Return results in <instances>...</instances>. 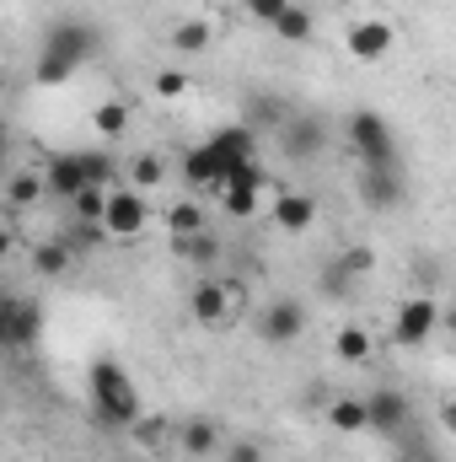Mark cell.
Listing matches in <instances>:
<instances>
[{
	"instance_id": "1",
	"label": "cell",
	"mask_w": 456,
	"mask_h": 462,
	"mask_svg": "<svg viewBox=\"0 0 456 462\" xmlns=\"http://www.w3.org/2000/svg\"><path fill=\"white\" fill-rule=\"evenodd\" d=\"M92 403L108 425H134L140 420V387L118 360H92Z\"/></svg>"
},
{
	"instance_id": "2",
	"label": "cell",
	"mask_w": 456,
	"mask_h": 462,
	"mask_svg": "<svg viewBox=\"0 0 456 462\" xmlns=\"http://www.w3.org/2000/svg\"><path fill=\"white\" fill-rule=\"evenodd\" d=\"M343 140H349V151H354L365 167H392V156H397L392 124H387L381 114H370V108L349 114V124H343Z\"/></svg>"
},
{
	"instance_id": "3",
	"label": "cell",
	"mask_w": 456,
	"mask_h": 462,
	"mask_svg": "<svg viewBox=\"0 0 456 462\" xmlns=\"http://www.w3.org/2000/svg\"><path fill=\"white\" fill-rule=\"evenodd\" d=\"M441 323H446V307H441L435 296H408V301L397 307V323H392V339H397V345H408V349H414V345H424V339H430V334H435Z\"/></svg>"
},
{
	"instance_id": "4",
	"label": "cell",
	"mask_w": 456,
	"mask_h": 462,
	"mask_svg": "<svg viewBox=\"0 0 456 462\" xmlns=\"http://www.w3.org/2000/svg\"><path fill=\"white\" fill-rule=\"evenodd\" d=\"M392 43H397V32H392L387 16H360V22H349V32H343V49H349V60H360V65L387 60Z\"/></svg>"
},
{
	"instance_id": "5",
	"label": "cell",
	"mask_w": 456,
	"mask_h": 462,
	"mask_svg": "<svg viewBox=\"0 0 456 462\" xmlns=\"http://www.w3.org/2000/svg\"><path fill=\"white\" fill-rule=\"evenodd\" d=\"M97 43H103V38H97V27H92V22H59V27L43 38V54L65 60V65L76 70L87 54H97Z\"/></svg>"
},
{
	"instance_id": "6",
	"label": "cell",
	"mask_w": 456,
	"mask_h": 462,
	"mask_svg": "<svg viewBox=\"0 0 456 462\" xmlns=\"http://www.w3.org/2000/svg\"><path fill=\"white\" fill-rule=\"evenodd\" d=\"M269 221L279 231H290V236H301V231L317 226V199L301 194V189H279V183H274V210H269Z\"/></svg>"
},
{
	"instance_id": "7",
	"label": "cell",
	"mask_w": 456,
	"mask_h": 462,
	"mask_svg": "<svg viewBox=\"0 0 456 462\" xmlns=\"http://www.w3.org/2000/svg\"><path fill=\"white\" fill-rule=\"evenodd\" d=\"M231 301H236V291L221 285L215 274L199 280V285H194V301H188V307H194V323H199V328H226L231 323Z\"/></svg>"
},
{
	"instance_id": "8",
	"label": "cell",
	"mask_w": 456,
	"mask_h": 462,
	"mask_svg": "<svg viewBox=\"0 0 456 462\" xmlns=\"http://www.w3.org/2000/svg\"><path fill=\"white\" fill-rule=\"evenodd\" d=\"M150 221V210H145V199H140V189H114V199H108V216H103V226L108 236H140Z\"/></svg>"
},
{
	"instance_id": "9",
	"label": "cell",
	"mask_w": 456,
	"mask_h": 462,
	"mask_svg": "<svg viewBox=\"0 0 456 462\" xmlns=\"http://www.w3.org/2000/svg\"><path fill=\"white\" fill-rule=\"evenodd\" d=\"M43 178H49V194H59V199H76L81 189H92L81 151H59V156H49V162H43Z\"/></svg>"
},
{
	"instance_id": "10",
	"label": "cell",
	"mask_w": 456,
	"mask_h": 462,
	"mask_svg": "<svg viewBox=\"0 0 456 462\" xmlns=\"http://www.w3.org/2000/svg\"><path fill=\"white\" fill-rule=\"evenodd\" d=\"M210 151L221 156V167H226V172H236L242 162H252V156H258V129H252V124H226V129H215V134H210Z\"/></svg>"
},
{
	"instance_id": "11",
	"label": "cell",
	"mask_w": 456,
	"mask_h": 462,
	"mask_svg": "<svg viewBox=\"0 0 456 462\" xmlns=\"http://www.w3.org/2000/svg\"><path fill=\"white\" fill-rule=\"evenodd\" d=\"M301 328H306V312H301V301H274L269 312H258V334L269 339V345H290V339H301Z\"/></svg>"
},
{
	"instance_id": "12",
	"label": "cell",
	"mask_w": 456,
	"mask_h": 462,
	"mask_svg": "<svg viewBox=\"0 0 456 462\" xmlns=\"http://www.w3.org/2000/svg\"><path fill=\"white\" fill-rule=\"evenodd\" d=\"M183 178H188L194 189H215V199L226 194V183H231V172L221 167V156L210 151V140H205V145H188V156H183Z\"/></svg>"
},
{
	"instance_id": "13",
	"label": "cell",
	"mask_w": 456,
	"mask_h": 462,
	"mask_svg": "<svg viewBox=\"0 0 456 462\" xmlns=\"http://www.w3.org/2000/svg\"><path fill=\"white\" fill-rule=\"evenodd\" d=\"M365 409H370V430H376V436H397V430L408 425V398H403L397 387L370 393V398H365Z\"/></svg>"
},
{
	"instance_id": "14",
	"label": "cell",
	"mask_w": 456,
	"mask_h": 462,
	"mask_svg": "<svg viewBox=\"0 0 456 462\" xmlns=\"http://www.w3.org/2000/svg\"><path fill=\"white\" fill-rule=\"evenodd\" d=\"M38 328H43V318H38L32 301H5V345L27 349L38 339Z\"/></svg>"
},
{
	"instance_id": "15",
	"label": "cell",
	"mask_w": 456,
	"mask_h": 462,
	"mask_svg": "<svg viewBox=\"0 0 456 462\" xmlns=\"http://www.w3.org/2000/svg\"><path fill=\"white\" fill-rule=\"evenodd\" d=\"M210 43H215V16H183L172 27V49L178 54H205Z\"/></svg>"
},
{
	"instance_id": "16",
	"label": "cell",
	"mask_w": 456,
	"mask_h": 462,
	"mask_svg": "<svg viewBox=\"0 0 456 462\" xmlns=\"http://www.w3.org/2000/svg\"><path fill=\"white\" fill-rule=\"evenodd\" d=\"M397 199H403L397 172H392V167H365V205H370V210H392Z\"/></svg>"
},
{
	"instance_id": "17",
	"label": "cell",
	"mask_w": 456,
	"mask_h": 462,
	"mask_svg": "<svg viewBox=\"0 0 456 462\" xmlns=\"http://www.w3.org/2000/svg\"><path fill=\"white\" fill-rule=\"evenodd\" d=\"M323 145H328V129H323V118L306 114V118H296V124L285 129V151H290V156H317Z\"/></svg>"
},
{
	"instance_id": "18",
	"label": "cell",
	"mask_w": 456,
	"mask_h": 462,
	"mask_svg": "<svg viewBox=\"0 0 456 462\" xmlns=\"http://www.w3.org/2000/svg\"><path fill=\"white\" fill-rule=\"evenodd\" d=\"M178 447H183L188 457H215V452H221V425H215V420H188L183 436H178Z\"/></svg>"
},
{
	"instance_id": "19",
	"label": "cell",
	"mask_w": 456,
	"mask_h": 462,
	"mask_svg": "<svg viewBox=\"0 0 456 462\" xmlns=\"http://www.w3.org/2000/svg\"><path fill=\"white\" fill-rule=\"evenodd\" d=\"M43 194H49L43 167H38V172H11V183H5V205H11V210H27V205H38Z\"/></svg>"
},
{
	"instance_id": "20",
	"label": "cell",
	"mask_w": 456,
	"mask_h": 462,
	"mask_svg": "<svg viewBox=\"0 0 456 462\" xmlns=\"http://www.w3.org/2000/svg\"><path fill=\"white\" fill-rule=\"evenodd\" d=\"M129 118H134V108H129L123 97H108V103L92 108V129H97L103 140H118V134H129Z\"/></svg>"
},
{
	"instance_id": "21",
	"label": "cell",
	"mask_w": 456,
	"mask_h": 462,
	"mask_svg": "<svg viewBox=\"0 0 456 462\" xmlns=\"http://www.w3.org/2000/svg\"><path fill=\"white\" fill-rule=\"evenodd\" d=\"M328 425L343 430V436L370 430V409H365V398H333V403H328Z\"/></svg>"
},
{
	"instance_id": "22",
	"label": "cell",
	"mask_w": 456,
	"mask_h": 462,
	"mask_svg": "<svg viewBox=\"0 0 456 462\" xmlns=\"http://www.w3.org/2000/svg\"><path fill=\"white\" fill-rule=\"evenodd\" d=\"M161 178H167V162L161 156H134L129 162V189H161Z\"/></svg>"
},
{
	"instance_id": "23",
	"label": "cell",
	"mask_w": 456,
	"mask_h": 462,
	"mask_svg": "<svg viewBox=\"0 0 456 462\" xmlns=\"http://www.w3.org/2000/svg\"><path fill=\"white\" fill-rule=\"evenodd\" d=\"M167 231H172V236H194V231H205V210H199L194 199H178V205L167 210Z\"/></svg>"
},
{
	"instance_id": "24",
	"label": "cell",
	"mask_w": 456,
	"mask_h": 462,
	"mask_svg": "<svg viewBox=\"0 0 456 462\" xmlns=\"http://www.w3.org/2000/svg\"><path fill=\"white\" fill-rule=\"evenodd\" d=\"M274 32H279L285 43H306V38H312V11H306V5H290V11L274 22Z\"/></svg>"
},
{
	"instance_id": "25",
	"label": "cell",
	"mask_w": 456,
	"mask_h": 462,
	"mask_svg": "<svg viewBox=\"0 0 456 462\" xmlns=\"http://www.w3.org/2000/svg\"><path fill=\"white\" fill-rule=\"evenodd\" d=\"M108 199H114V189H97V183L81 189V194L70 199V205H76V221H103V216H108Z\"/></svg>"
},
{
	"instance_id": "26",
	"label": "cell",
	"mask_w": 456,
	"mask_h": 462,
	"mask_svg": "<svg viewBox=\"0 0 456 462\" xmlns=\"http://www.w3.org/2000/svg\"><path fill=\"white\" fill-rule=\"evenodd\" d=\"M32 269H38V274H49V280H54V274H65V269H70V247H65V242H38Z\"/></svg>"
},
{
	"instance_id": "27",
	"label": "cell",
	"mask_w": 456,
	"mask_h": 462,
	"mask_svg": "<svg viewBox=\"0 0 456 462\" xmlns=\"http://www.w3.org/2000/svg\"><path fill=\"white\" fill-rule=\"evenodd\" d=\"M178 253H188L194 263H205V269H210V263L221 258V242H215L210 231H194V236H178Z\"/></svg>"
},
{
	"instance_id": "28",
	"label": "cell",
	"mask_w": 456,
	"mask_h": 462,
	"mask_svg": "<svg viewBox=\"0 0 456 462\" xmlns=\"http://www.w3.org/2000/svg\"><path fill=\"white\" fill-rule=\"evenodd\" d=\"M333 349H339V360H354V365H360V360H370V334L349 323V328H339V339H333Z\"/></svg>"
},
{
	"instance_id": "29",
	"label": "cell",
	"mask_w": 456,
	"mask_h": 462,
	"mask_svg": "<svg viewBox=\"0 0 456 462\" xmlns=\"http://www.w3.org/2000/svg\"><path fill=\"white\" fill-rule=\"evenodd\" d=\"M226 189H258V194H263V189H274V183H269V167H263V162L252 156V162H242V167L231 172Z\"/></svg>"
},
{
	"instance_id": "30",
	"label": "cell",
	"mask_w": 456,
	"mask_h": 462,
	"mask_svg": "<svg viewBox=\"0 0 456 462\" xmlns=\"http://www.w3.org/2000/svg\"><path fill=\"white\" fill-rule=\"evenodd\" d=\"M81 162H87V178H92L97 189H114L118 167H114V156H108V151H81Z\"/></svg>"
},
{
	"instance_id": "31",
	"label": "cell",
	"mask_w": 456,
	"mask_h": 462,
	"mask_svg": "<svg viewBox=\"0 0 456 462\" xmlns=\"http://www.w3.org/2000/svg\"><path fill=\"white\" fill-rule=\"evenodd\" d=\"M221 205H226V216H236V221H252L258 216V189H226Z\"/></svg>"
},
{
	"instance_id": "32",
	"label": "cell",
	"mask_w": 456,
	"mask_h": 462,
	"mask_svg": "<svg viewBox=\"0 0 456 462\" xmlns=\"http://www.w3.org/2000/svg\"><path fill=\"white\" fill-rule=\"evenodd\" d=\"M339 269L343 274H370V269H376V253H370V247H343Z\"/></svg>"
},
{
	"instance_id": "33",
	"label": "cell",
	"mask_w": 456,
	"mask_h": 462,
	"mask_svg": "<svg viewBox=\"0 0 456 462\" xmlns=\"http://www.w3.org/2000/svg\"><path fill=\"white\" fill-rule=\"evenodd\" d=\"M183 92H188V76H183V70H161V76H156V97L172 103V97H183Z\"/></svg>"
},
{
	"instance_id": "34",
	"label": "cell",
	"mask_w": 456,
	"mask_h": 462,
	"mask_svg": "<svg viewBox=\"0 0 456 462\" xmlns=\"http://www.w3.org/2000/svg\"><path fill=\"white\" fill-rule=\"evenodd\" d=\"M290 5H296V0H247V11H252L258 22H269V27H274V22H279Z\"/></svg>"
},
{
	"instance_id": "35",
	"label": "cell",
	"mask_w": 456,
	"mask_h": 462,
	"mask_svg": "<svg viewBox=\"0 0 456 462\" xmlns=\"http://www.w3.org/2000/svg\"><path fill=\"white\" fill-rule=\"evenodd\" d=\"M226 462H263V447H258V441H236L226 452Z\"/></svg>"
},
{
	"instance_id": "36",
	"label": "cell",
	"mask_w": 456,
	"mask_h": 462,
	"mask_svg": "<svg viewBox=\"0 0 456 462\" xmlns=\"http://www.w3.org/2000/svg\"><path fill=\"white\" fill-rule=\"evenodd\" d=\"M441 425H446V436H456V403H441Z\"/></svg>"
},
{
	"instance_id": "37",
	"label": "cell",
	"mask_w": 456,
	"mask_h": 462,
	"mask_svg": "<svg viewBox=\"0 0 456 462\" xmlns=\"http://www.w3.org/2000/svg\"><path fill=\"white\" fill-rule=\"evenodd\" d=\"M408 462H441V457H430V452H419V457H408Z\"/></svg>"
},
{
	"instance_id": "38",
	"label": "cell",
	"mask_w": 456,
	"mask_h": 462,
	"mask_svg": "<svg viewBox=\"0 0 456 462\" xmlns=\"http://www.w3.org/2000/svg\"><path fill=\"white\" fill-rule=\"evenodd\" d=\"M446 328H456V307H451V312H446Z\"/></svg>"
}]
</instances>
